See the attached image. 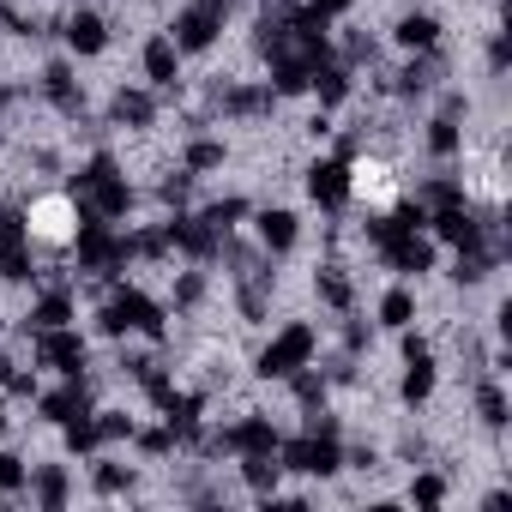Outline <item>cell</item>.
I'll return each mask as SVG.
<instances>
[{
    "label": "cell",
    "instance_id": "obj_1",
    "mask_svg": "<svg viewBox=\"0 0 512 512\" xmlns=\"http://www.w3.org/2000/svg\"><path fill=\"white\" fill-rule=\"evenodd\" d=\"M314 350H320L314 326H284V332L260 350V374H266V380H290L296 368H308V362H314Z\"/></svg>",
    "mask_w": 512,
    "mask_h": 512
},
{
    "label": "cell",
    "instance_id": "obj_2",
    "mask_svg": "<svg viewBox=\"0 0 512 512\" xmlns=\"http://www.w3.org/2000/svg\"><path fill=\"white\" fill-rule=\"evenodd\" d=\"M103 332H145V338H157L163 332V314H157V302L145 296V290H115L109 296V308H103Z\"/></svg>",
    "mask_w": 512,
    "mask_h": 512
},
{
    "label": "cell",
    "instance_id": "obj_3",
    "mask_svg": "<svg viewBox=\"0 0 512 512\" xmlns=\"http://www.w3.org/2000/svg\"><path fill=\"white\" fill-rule=\"evenodd\" d=\"M223 19H229V0H193V7H181L169 43L175 49H211L217 31H223Z\"/></svg>",
    "mask_w": 512,
    "mask_h": 512
},
{
    "label": "cell",
    "instance_id": "obj_4",
    "mask_svg": "<svg viewBox=\"0 0 512 512\" xmlns=\"http://www.w3.org/2000/svg\"><path fill=\"white\" fill-rule=\"evenodd\" d=\"M284 464H290V470H302V476H332V470L344 464L338 434H332V428H308L302 440H290V446H284Z\"/></svg>",
    "mask_w": 512,
    "mask_h": 512
},
{
    "label": "cell",
    "instance_id": "obj_5",
    "mask_svg": "<svg viewBox=\"0 0 512 512\" xmlns=\"http://www.w3.org/2000/svg\"><path fill=\"white\" fill-rule=\"evenodd\" d=\"M380 253H386V266L404 272V278H422V272L434 266V241H428L422 229H398V235H386Z\"/></svg>",
    "mask_w": 512,
    "mask_h": 512
},
{
    "label": "cell",
    "instance_id": "obj_6",
    "mask_svg": "<svg viewBox=\"0 0 512 512\" xmlns=\"http://www.w3.org/2000/svg\"><path fill=\"white\" fill-rule=\"evenodd\" d=\"M37 362L61 368V374H79L85 368V338L67 332V326H49V332H37Z\"/></svg>",
    "mask_w": 512,
    "mask_h": 512
},
{
    "label": "cell",
    "instance_id": "obj_7",
    "mask_svg": "<svg viewBox=\"0 0 512 512\" xmlns=\"http://www.w3.org/2000/svg\"><path fill=\"white\" fill-rule=\"evenodd\" d=\"M163 229H169V247L193 253V260H217V247H223V235H217L205 217H169Z\"/></svg>",
    "mask_w": 512,
    "mask_h": 512
},
{
    "label": "cell",
    "instance_id": "obj_8",
    "mask_svg": "<svg viewBox=\"0 0 512 512\" xmlns=\"http://www.w3.org/2000/svg\"><path fill=\"white\" fill-rule=\"evenodd\" d=\"M308 193L320 199V205H344L350 199V157H326V163H314L308 169Z\"/></svg>",
    "mask_w": 512,
    "mask_h": 512
},
{
    "label": "cell",
    "instance_id": "obj_9",
    "mask_svg": "<svg viewBox=\"0 0 512 512\" xmlns=\"http://www.w3.org/2000/svg\"><path fill=\"white\" fill-rule=\"evenodd\" d=\"M272 103H278L272 85H229V91H217V109L235 115V121H247V115H272Z\"/></svg>",
    "mask_w": 512,
    "mask_h": 512
},
{
    "label": "cell",
    "instance_id": "obj_10",
    "mask_svg": "<svg viewBox=\"0 0 512 512\" xmlns=\"http://www.w3.org/2000/svg\"><path fill=\"white\" fill-rule=\"evenodd\" d=\"M145 79H151L157 91H175V79H181V49H175L169 37H151V43H145Z\"/></svg>",
    "mask_w": 512,
    "mask_h": 512
},
{
    "label": "cell",
    "instance_id": "obj_11",
    "mask_svg": "<svg viewBox=\"0 0 512 512\" xmlns=\"http://www.w3.org/2000/svg\"><path fill=\"white\" fill-rule=\"evenodd\" d=\"M43 416H49V422H61V428H67V422H79V416H91V392H85V380H79V374H67V386H61L55 398H43Z\"/></svg>",
    "mask_w": 512,
    "mask_h": 512
},
{
    "label": "cell",
    "instance_id": "obj_12",
    "mask_svg": "<svg viewBox=\"0 0 512 512\" xmlns=\"http://www.w3.org/2000/svg\"><path fill=\"white\" fill-rule=\"evenodd\" d=\"M103 43H109V25L97 13H73L67 19V49L73 55H103Z\"/></svg>",
    "mask_w": 512,
    "mask_h": 512
},
{
    "label": "cell",
    "instance_id": "obj_13",
    "mask_svg": "<svg viewBox=\"0 0 512 512\" xmlns=\"http://www.w3.org/2000/svg\"><path fill=\"white\" fill-rule=\"evenodd\" d=\"M109 121H115V127H151V121H157V103H151L145 91H115Z\"/></svg>",
    "mask_w": 512,
    "mask_h": 512
},
{
    "label": "cell",
    "instance_id": "obj_14",
    "mask_svg": "<svg viewBox=\"0 0 512 512\" xmlns=\"http://www.w3.org/2000/svg\"><path fill=\"white\" fill-rule=\"evenodd\" d=\"M73 223H79V205H67V199L31 205V229H37V235H73Z\"/></svg>",
    "mask_w": 512,
    "mask_h": 512
},
{
    "label": "cell",
    "instance_id": "obj_15",
    "mask_svg": "<svg viewBox=\"0 0 512 512\" xmlns=\"http://www.w3.org/2000/svg\"><path fill=\"white\" fill-rule=\"evenodd\" d=\"M392 37H398L404 49H416V55H422V49H434V43H440V19H434V13H404Z\"/></svg>",
    "mask_w": 512,
    "mask_h": 512
},
{
    "label": "cell",
    "instance_id": "obj_16",
    "mask_svg": "<svg viewBox=\"0 0 512 512\" xmlns=\"http://www.w3.org/2000/svg\"><path fill=\"white\" fill-rule=\"evenodd\" d=\"M31 272H37V260H31V235H13V241H0V278L25 284Z\"/></svg>",
    "mask_w": 512,
    "mask_h": 512
},
{
    "label": "cell",
    "instance_id": "obj_17",
    "mask_svg": "<svg viewBox=\"0 0 512 512\" xmlns=\"http://www.w3.org/2000/svg\"><path fill=\"white\" fill-rule=\"evenodd\" d=\"M434 85H440V55L422 49V55L404 67V85H398V91H404V97H422V91H434Z\"/></svg>",
    "mask_w": 512,
    "mask_h": 512
},
{
    "label": "cell",
    "instance_id": "obj_18",
    "mask_svg": "<svg viewBox=\"0 0 512 512\" xmlns=\"http://www.w3.org/2000/svg\"><path fill=\"white\" fill-rule=\"evenodd\" d=\"M314 290H320V302H326V308H338V314H344V308L356 302V290H350V278H344V266H320V278H314Z\"/></svg>",
    "mask_w": 512,
    "mask_h": 512
},
{
    "label": "cell",
    "instance_id": "obj_19",
    "mask_svg": "<svg viewBox=\"0 0 512 512\" xmlns=\"http://www.w3.org/2000/svg\"><path fill=\"white\" fill-rule=\"evenodd\" d=\"M67 320H73V296H67V290H49V296L31 308V326H37V332H49V326H67Z\"/></svg>",
    "mask_w": 512,
    "mask_h": 512
},
{
    "label": "cell",
    "instance_id": "obj_20",
    "mask_svg": "<svg viewBox=\"0 0 512 512\" xmlns=\"http://www.w3.org/2000/svg\"><path fill=\"white\" fill-rule=\"evenodd\" d=\"M260 241H266L272 253H284V247L296 241V217H290V211H260Z\"/></svg>",
    "mask_w": 512,
    "mask_h": 512
},
{
    "label": "cell",
    "instance_id": "obj_21",
    "mask_svg": "<svg viewBox=\"0 0 512 512\" xmlns=\"http://www.w3.org/2000/svg\"><path fill=\"white\" fill-rule=\"evenodd\" d=\"M241 476L260 488V494H266V488H278V464H272V452H247V458H241Z\"/></svg>",
    "mask_w": 512,
    "mask_h": 512
},
{
    "label": "cell",
    "instance_id": "obj_22",
    "mask_svg": "<svg viewBox=\"0 0 512 512\" xmlns=\"http://www.w3.org/2000/svg\"><path fill=\"white\" fill-rule=\"evenodd\" d=\"M428 151L434 157H458V121L452 115H434L428 121Z\"/></svg>",
    "mask_w": 512,
    "mask_h": 512
},
{
    "label": "cell",
    "instance_id": "obj_23",
    "mask_svg": "<svg viewBox=\"0 0 512 512\" xmlns=\"http://www.w3.org/2000/svg\"><path fill=\"white\" fill-rule=\"evenodd\" d=\"M380 320H386L392 332H404V326L416 320V296H410V290H392V296L380 302Z\"/></svg>",
    "mask_w": 512,
    "mask_h": 512
},
{
    "label": "cell",
    "instance_id": "obj_24",
    "mask_svg": "<svg viewBox=\"0 0 512 512\" xmlns=\"http://www.w3.org/2000/svg\"><path fill=\"white\" fill-rule=\"evenodd\" d=\"M314 79H320V103H326V109L350 97V73H344V67H320Z\"/></svg>",
    "mask_w": 512,
    "mask_h": 512
},
{
    "label": "cell",
    "instance_id": "obj_25",
    "mask_svg": "<svg viewBox=\"0 0 512 512\" xmlns=\"http://www.w3.org/2000/svg\"><path fill=\"white\" fill-rule=\"evenodd\" d=\"M434 392V362H410V374H404V404H422Z\"/></svg>",
    "mask_w": 512,
    "mask_h": 512
},
{
    "label": "cell",
    "instance_id": "obj_26",
    "mask_svg": "<svg viewBox=\"0 0 512 512\" xmlns=\"http://www.w3.org/2000/svg\"><path fill=\"white\" fill-rule=\"evenodd\" d=\"M476 410H482V422H488V428H500V422H506V398H500V386H494V380H482V386H476Z\"/></svg>",
    "mask_w": 512,
    "mask_h": 512
},
{
    "label": "cell",
    "instance_id": "obj_27",
    "mask_svg": "<svg viewBox=\"0 0 512 512\" xmlns=\"http://www.w3.org/2000/svg\"><path fill=\"white\" fill-rule=\"evenodd\" d=\"M235 217H247V199H217V205L205 211V223H211L217 235H229V229H235Z\"/></svg>",
    "mask_w": 512,
    "mask_h": 512
},
{
    "label": "cell",
    "instance_id": "obj_28",
    "mask_svg": "<svg viewBox=\"0 0 512 512\" xmlns=\"http://www.w3.org/2000/svg\"><path fill=\"white\" fill-rule=\"evenodd\" d=\"M97 440H133V416L127 410H103L97 416Z\"/></svg>",
    "mask_w": 512,
    "mask_h": 512
},
{
    "label": "cell",
    "instance_id": "obj_29",
    "mask_svg": "<svg viewBox=\"0 0 512 512\" xmlns=\"http://www.w3.org/2000/svg\"><path fill=\"white\" fill-rule=\"evenodd\" d=\"M37 500H43V506H61V500H67V476H61L55 464L37 470Z\"/></svg>",
    "mask_w": 512,
    "mask_h": 512
},
{
    "label": "cell",
    "instance_id": "obj_30",
    "mask_svg": "<svg viewBox=\"0 0 512 512\" xmlns=\"http://www.w3.org/2000/svg\"><path fill=\"white\" fill-rule=\"evenodd\" d=\"M217 163H223V145H217V139L187 145V169H217Z\"/></svg>",
    "mask_w": 512,
    "mask_h": 512
},
{
    "label": "cell",
    "instance_id": "obj_31",
    "mask_svg": "<svg viewBox=\"0 0 512 512\" xmlns=\"http://www.w3.org/2000/svg\"><path fill=\"white\" fill-rule=\"evenodd\" d=\"M127 482H133V470H121V464H97V488H103V494H121Z\"/></svg>",
    "mask_w": 512,
    "mask_h": 512
},
{
    "label": "cell",
    "instance_id": "obj_32",
    "mask_svg": "<svg viewBox=\"0 0 512 512\" xmlns=\"http://www.w3.org/2000/svg\"><path fill=\"white\" fill-rule=\"evenodd\" d=\"M410 500H422V506H434V500H446V482H440V476H416V488H410Z\"/></svg>",
    "mask_w": 512,
    "mask_h": 512
},
{
    "label": "cell",
    "instance_id": "obj_33",
    "mask_svg": "<svg viewBox=\"0 0 512 512\" xmlns=\"http://www.w3.org/2000/svg\"><path fill=\"white\" fill-rule=\"evenodd\" d=\"M199 296H205V278H199V272H187V278L175 284V302H181V308H193Z\"/></svg>",
    "mask_w": 512,
    "mask_h": 512
},
{
    "label": "cell",
    "instance_id": "obj_34",
    "mask_svg": "<svg viewBox=\"0 0 512 512\" xmlns=\"http://www.w3.org/2000/svg\"><path fill=\"white\" fill-rule=\"evenodd\" d=\"M296 392H302V404H320V398H326V380H320V374H302V368H296Z\"/></svg>",
    "mask_w": 512,
    "mask_h": 512
},
{
    "label": "cell",
    "instance_id": "obj_35",
    "mask_svg": "<svg viewBox=\"0 0 512 512\" xmlns=\"http://www.w3.org/2000/svg\"><path fill=\"white\" fill-rule=\"evenodd\" d=\"M19 482H25V464H19L13 452H0V488H7V494H13Z\"/></svg>",
    "mask_w": 512,
    "mask_h": 512
},
{
    "label": "cell",
    "instance_id": "obj_36",
    "mask_svg": "<svg viewBox=\"0 0 512 512\" xmlns=\"http://www.w3.org/2000/svg\"><path fill=\"white\" fill-rule=\"evenodd\" d=\"M139 446L145 452H169L175 446V428H151V434H139Z\"/></svg>",
    "mask_w": 512,
    "mask_h": 512
},
{
    "label": "cell",
    "instance_id": "obj_37",
    "mask_svg": "<svg viewBox=\"0 0 512 512\" xmlns=\"http://www.w3.org/2000/svg\"><path fill=\"white\" fill-rule=\"evenodd\" d=\"M308 13L314 19H338V13H350V0H308Z\"/></svg>",
    "mask_w": 512,
    "mask_h": 512
},
{
    "label": "cell",
    "instance_id": "obj_38",
    "mask_svg": "<svg viewBox=\"0 0 512 512\" xmlns=\"http://www.w3.org/2000/svg\"><path fill=\"white\" fill-rule=\"evenodd\" d=\"M187 187H193V181L175 175V181H163V199H169V205H187Z\"/></svg>",
    "mask_w": 512,
    "mask_h": 512
}]
</instances>
